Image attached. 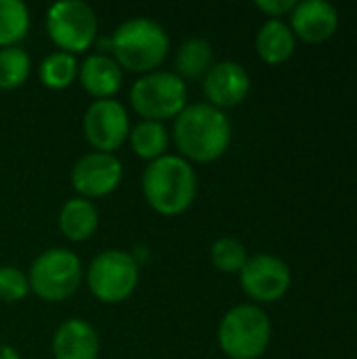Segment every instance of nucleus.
Returning <instances> with one entry per match:
<instances>
[{
  "mask_svg": "<svg viewBox=\"0 0 357 359\" xmlns=\"http://www.w3.org/2000/svg\"><path fill=\"white\" fill-rule=\"evenodd\" d=\"M32 69L29 55L19 46H6L0 48V88L2 90H15L19 88Z\"/></svg>",
  "mask_w": 357,
  "mask_h": 359,
  "instance_id": "obj_22",
  "label": "nucleus"
},
{
  "mask_svg": "<svg viewBox=\"0 0 357 359\" xmlns=\"http://www.w3.org/2000/svg\"><path fill=\"white\" fill-rule=\"evenodd\" d=\"M99 227V212L93 202L84 198H72L59 212V229L72 242H84L95 236Z\"/></svg>",
  "mask_w": 357,
  "mask_h": 359,
  "instance_id": "obj_16",
  "label": "nucleus"
},
{
  "mask_svg": "<svg viewBox=\"0 0 357 359\" xmlns=\"http://www.w3.org/2000/svg\"><path fill=\"white\" fill-rule=\"evenodd\" d=\"M255 6L267 15H271L274 19L280 17V15H286V13H292V8L297 6L295 0H257Z\"/></svg>",
  "mask_w": 357,
  "mask_h": 359,
  "instance_id": "obj_25",
  "label": "nucleus"
},
{
  "mask_svg": "<svg viewBox=\"0 0 357 359\" xmlns=\"http://www.w3.org/2000/svg\"><path fill=\"white\" fill-rule=\"evenodd\" d=\"M257 53L265 63L278 65L292 57L295 34L282 19H267L257 34Z\"/></svg>",
  "mask_w": 357,
  "mask_h": 359,
  "instance_id": "obj_17",
  "label": "nucleus"
},
{
  "mask_svg": "<svg viewBox=\"0 0 357 359\" xmlns=\"http://www.w3.org/2000/svg\"><path fill=\"white\" fill-rule=\"evenodd\" d=\"M122 181V162L114 154L93 151L82 156L72 168V185L84 198H103Z\"/></svg>",
  "mask_w": 357,
  "mask_h": 359,
  "instance_id": "obj_11",
  "label": "nucleus"
},
{
  "mask_svg": "<svg viewBox=\"0 0 357 359\" xmlns=\"http://www.w3.org/2000/svg\"><path fill=\"white\" fill-rule=\"evenodd\" d=\"M27 282L38 299L48 303L65 301L82 282V263L65 248H48L32 263Z\"/></svg>",
  "mask_w": 357,
  "mask_h": 359,
  "instance_id": "obj_6",
  "label": "nucleus"
},
{
  "mask_svg": "<svg viewBox=\"0 0 357 359\" xmlns=\"http://www.w3.org/2000/svg\"><path fill=\"white\" fill-rule=\"evenodd\" d=\"M109 48L120 67L145 76L164 63L170 40L166 29L154 19L135 17L116 27L109 38Z\"/></svg>",
  "mask_w": 357,
  "mask_h": 359,
  "instance_id": "obj_3",
  "label": "nucleus"
},
{
  "mask_svg": "<svg viewBox=\"0 0 357 359\" xmlns=\"http://www.w3.org/2000/svg\"><path fill=\"white\" fill-rule=\"evenodd\" d=\"M0 359H19V353L8 345H0Z\"/></svg>",
  "mask_w": 357,
  "mask_h": 359,
  "instance_id": "obj_26",
  "label": "nucleus"
},
{
  "mask_svg": "<svg viewBox=\"0 0 357 359\" xmlns=\"http://www.w3.org/2000/svg\"><path fill=\"white\" fill-rule=\"evenodd\" d=\"M29 29V11L21 0H0V48L15 46Z\"/></svg>",
  "mask_w": 357,
  "mask_h": 359,
  "instance_id": "obj_20",
  "label": "nucleus"
},
{
  "mask_svg": "<svg viewBox=\"0 0 357 359\" xmlns=\"http://www.w3.org/2000/svg\"><path fill=\"white\" fill-rule=\"evenodd\" d=\"M175 67L181 80H196L206 76V72L213 67V46L202 38L185 40L177 50Z\"/></svg>",
  "mask_w": 357,
  "mask_h": 359,
  "instance_id": "obj_18",
  "label": "nucleus"
},
{
  "mask_svg": "<svg viewBox=\"0 0 357 359\" xmlns=\"http://www.w3.org/2000/svg\"><path fill=\"white\" fill-rule=\"evenodd\" d=\"M173 137L181 158L213 162L227 151L231 143V124L223 109L210 103H191L175 118Z\"/></svg>",
  "mask_w": 357,
  "mask_h": 359,
  "instance_id": "obj_1",
  "label": "nucleus"
},
{
  "mask_svg": "<svg viewBox=\"0 0 357 359\" xmlns=\"http://www.w3.org/2000/svg\"><path fill=\"white\" fill-rule=\"evenodd\" d=\"M78 76L82 88L97 101L112 99L122 86V67L114 61V57L103 53L88 55L82 67H78Z\"/></svg>",
  "mask_w": 357,
  "mask_h": 359,
  "instance_id": "obj_15",
  "label": "nucleus"
},
{
  "mask_svg": "<svg viewBox=\"0 0 357 359\" xmlns=\"http://www.w3.org/2000/svg\"><path fill=\"white\" fill-rule=\"evenodd\" d=\"M99 334L84 320L63 322L53 337L55 359H99Z\"/></svg>",
  "mask_w": 357,
  "mask_h": 359,
  "instance_id": "obj_14",
  "label": "nucleus"
},
{
  "mask_svg": "<svg viewBox=\"0 0 357 359\" xmlns=\"http://www.w3.org/2000/svg\"><path fill=\"white\" fill-rule=\"evenodd\" d=\"M250 90L248 72L236 61H219L204 76V95L210 105L225 109L240 105Z\"/></svg>",
  "mask_w": 357,
  "mask_h": 359,
  "instance_id": "obj_12",
  "label": "nucleus"
},
{
  "mask_svg": "<svg viewBox=\"0 0 357 359\" xmlns=\"http://www.w3.org/2000/svg\"><path fill=\"white\" fill-rule=\"evenodd\" d=\"M244 292L257 303H274L282 299L292 282L288 265L274 255H255L240 271Z\"/></svg>",
  "mask_w": 357,
  "mask_h": 359,
  "instance_id": "obj_10",
  "label": "nucleus"
},
{
  "mask_svg": "<svg viewBox=\"0 0 357 359\" xmlns=\"http://www.w3.org/2000/svg\"><path fill=\"white\" fill-rule=\"evenodd\" d=\"M128 141H130L133 151L139 158L154 162V160L166 156V149H168V141L170 139H168V130L164 128L162 122L143 120L135 128H130Z\"/></svg>",
  "mask_w": 357,
  "mask_h": 359,
  "instance_id": "obj_19",
  "label": "nucleus"
},
{
  "mask_svg": "<svg viewBox=\"0 0 357 359\" xmlns=\"http://www.w3.org/2000/svg\"><path fill=\"white\" fill-rule=\"evenodd\" d=\"M271 324L257 305H238L219 324V347L231 359H257L267 351Z\"/></svg>",
  "mask_w": 357,
  "mask_h": 359,
  "instance_id": "obj_4",
  "label": "nucleus"
},
{
  "mask_svg": "<svg viewBox=\"0 0 357 359\" xmlns=\"http://www.w3.org/2000/svg\"><path fill=\"white\" fill-rule=\"evenodd\" d=\"M97 15L82 0L55 2L46 13V34L61 53H82L97 38Z\"/></svg>",
  "mask_w": 357,
  "mask_h": 359,
  "instance_id": "obj_8",
  "label": "nucleus"
},
{
  "mask_svg": "<svg viewBox=\"0 0 357 359\" xmlns=\"http://www.w3.org/2000/svg\"><path fill=\"white\" fill-rule=\"evenodd\" d=\"M290 29L305 42H324L339 27V13L326 0H303L290 13Z\"/></svg>",
  "mask_w": 357,
  "mask_h": 359,
  "instance_id": "obj_13",
  "label": "nucleus"
},
{
  "mask_svg": "<svg viewBox=\"0 0 357 359\" xmlns=\"http://www.w3.org/2000/svg\"><path fill=\"white\" fill-rule=\"evenodd\" d=\"M27 292H29V282L25 273H21L17 267L11 265L0 267V301L15 303L21 301Z\"/></svg>",
  "mask_w": 357,
  "mask_h": 359,
  "instance_id": "obj_24",
  "label": "nucleus"
},
{
  "mask_svg": "<svg viewBox=\"0 0 357 359\" xmlns=\"http://www.w3.org/2000/svg\"><path fill=\"white\" fill-rule=\"evenodd\" d=\"M210 259L213 265L223 271V273H240L242 267L248 261L246 248L242 242L234 240V238H221L213 244L210 248Z\"/></svg>",
  "mask_w": 357,
  "mask_h": 359,
  "instance_id": "obj_23",
  "label": "nucleus"
},
{
  "mask_svg": "<svg viewBox=\"0 0 357 359\" xmlns=\"http://www.w3.org/2000/svg\"><path fill=\"white\" fill-rule=\"evenodd\" d=\"M84 139L95 151L114 154L130 133L126 109L114 99H99L90 103L82 120Z\"/></svg>",
  "mask_w": 357,
  "mask_h": 359,
  "instance_id": "obj_9",
  "label": "nucleus"
},
{
  "mask_svg": "<svg viewBox=\"0 0 357 359\" xmlns=\"http://www.w3.org/2000/svg\"><path fill=\"white\" fill-rule=\"evenodd\" d=\"M130 105L143 120L149 122L177 118L187 107L185 80L173 72H149L133 84Z\"/></svg>",
  "mask_w": 357,
  "mask_h": 359,
  "instance_id": "obj_5",
  "label": "nucleus"
},
{
  "mask_svg": "<svg viewBox=\"0 0 357 359\" xmlns=\"http://www.w3.org/2000/svg\"><path fill=\"white\" fill-rule=\"evenodd\" d=\"M145 202L160 215L175 217L185 212L196 198L198 177L191 164L181 156H162L143 172Z\"/></svg>",
  "mask_w": 357,
  "mask_h": 359,
  "instance_id": "obj_2",
  "label": "nucleus"
},
{
  "mask_svg": "<svg viewBox=\"0 0 357 359\" xmlns=\"http://www.w3.org/2000/svg\"><path fill=\"white\" fill-rule=\"evenodd\" d=\"M40 82L46 86V88H53V90H63L67 88L74 78L78 76V63H76V57L69 55V53H50L42 63H40Z\"/></svg>",
  "mask_w": 357,
  "mask_h": 359,
  "instance_id": "obj_21",
  "label": "nucleus"
},
{
  "mask_svg": "<svg viewBox=\"0 0 357 359\" xmlns=\"http://www.w3.org/2000/svg\"><path fill=\"white\" fill-rule=\"evenodd\" d=\"M86 284L97 301L107 305L122 303L139 284V261L124 250L99 252L88 265Z\"/></svg>",
  "mask_w": 357,
  "mask_h": 359,
  "instance_id": "obj_7",
  "label": "nucleus"
}]
</instances>
